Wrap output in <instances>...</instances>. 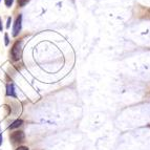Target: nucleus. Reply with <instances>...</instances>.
Returning a JSON list of instances; mask_svg holds the SVG:
<instances>
[{
    "instance_id": "nucleus-1",
    "label": "nucleus",
    "mask_w": 150,
    "mask_h": 150,
    "mask_svg": "<svg viewBox=\"0 0 150 150\" xmlns=\"http://www.w3.org/2000/svg\"><path fill=\"white\" fill-rule=\"evenodd\" d=\"M21 45H22V42H21V41H16L15 44L13 45L12 57L14 60H19V59L21 58V52H22Z\"/></svg>"
},
{
    "instance_id": "nucleus-2",
    "label": "nucleus",
    "mask_w": 150,
    "mask_h": 150,
    "mask_svg": "<svg viewBox=\"0 0 150 150\" xmlns=\"http://www.w3.org/2000/svg\"><path fill=\"white\" fill-rule=\"evenodd\" d=\"M21 26H22V16L19 15L16 19L15 23H14V28H13V36L14 37L19 35V33L21 30Z\"/></svg>"
},
{
    "instance_id": "nucleus-3",
    "label": "nucleus",
    "mask_w": 150,
    "mask_h": 150,
    "mask_svg": "<svg viewBox=\"0 0 150 150\" xmlns=\"http://www.w3.org/2000/svg\"><path fill=\"white\" fill-rule=\"evenodd\" d=\"M24 138H25V135L23 131H15V132H13L12 134H11V140L15 143L23 142Z\"/></svg>"
},
{
    "instance_id": "nucleus-4",
    "label": "nucleus",
    "mask_w": 150,
    "mask_h": 150,
    "mask_svg": "<svg viewBox=\"0 0 150 150\" xmlns=\"http://www.w3.org/2000/svg\"><path fill=\"white\" fill-rule=\"evenodd\" d=\"M6 95L11 96V97L16 98V93H15V88L13 84H8V87H6Z\"/></svg>"
},
{
    "instance_id": "nucleus-5",
    "label": "nucleus",
    "mask_w": 150,
    "mask_h": 150,
    "mask_svg": "<svg viewBox=\"0 0 150 150\" xmlns=\"http://www.w3.org/2000/svg\"><path fill=\"white\" fill-rule=\"evenodd\" d=\"M23 124V121L22 120H16L15 122L13 123L12 125H10V129H14V128H17L19 126H21Z\"/></svg>"
},
{
    "instance_id": "nucleus-6",
    "label": "nucleus",
    "mask_w": 150,
    "mask_h": 150,
    "mask_svg": "<svg viewBox=\"0 0 150 150\" xmlns=\"http://www.w3.org/2000/svg\"><path fill=\"white\" fill-rule=\"evenodd\" d=\"M28 1H30V0H18V4L20 5V6H24Z\"/></svg>"
},
{
    "instance_id": "nucleus-7",
    "label": "nucleus",
    "mask_w": 150,
    "mask_h": 150,
    "mask_svg": "<svg viewBox=\"0 0 150 150\" xmlns=\"http://www.w3.org/2000/svg\"><path fill=\"white\" fill-rule=\"evenodd\" d=\"M4 1H5V5H6L8 8H11L13 2H14V0H4Z\"/></svg>"
},
{
    "instance_id": "nucleus-8",
    "label": "nucleus",
    "mask_w": 150,
    "mask_h": 150,
    "mask_svg": "<svg viewBox=\"0 0 150 150\" xmlns=\"http://www.w3.org/2000/svg\"><path fill=\"white\" fill-rule=\"evenodd\" d=\"M17 150H28V148L26 146H20V147H18Z\"/></svg>"
},
{
    "instance_id": "nucleus-9",
    "label": "nucleus",
    "mask_w": 150,
    "mask_h": 150,
    "mask_svg": "<svg viewBox=\"0 0 150 150\" xmlns=\"http://www.w3.org/2000/svg\"><path fill=\"white\" fill-rule=\"evenodd\" d=\"M4 39H5V45H8V37L6 34H5V36H4Z\"/></svg>"
},
{
    "instance_id": "nucleus-10",
    "label": "nucleus",
    "mask_w": 150,
    "mask_h": 150,
    "mask_svg": "<svg viewBox=\"0 0 150 150\" xmlns=\"http://www.w3.org/2000/svg\"><path fill=\"white\" fill-rule=\"evenodd\" d=\"M10 23H11V18H8V25H6V26H8V28H10Z\"/></svg>"
},
{
    "instance_id": "nucleus-11",
    "label": "nucleus",
    "mask_w": 150,
    "mask_h": 150,
    "mask_svg": "<svg viewBox=\"0 0 150 150\" xmlns=\"http://www.w3.org/2000/svg\"><path fill=\"white\" fill-rule=\"evenodd\" d=\"M2 22H1V19H0V30H2Z\"/></svg>"
},
{
    "instance_id": "nucleus-12",
    "label": "nucleus",
    "mask_w": 150,
    "mask_h": 150,
    "mask_svg": "<svg viewBox=\"0 0 150 150\" xmlns=\"http://www.w3.org/2000/svg\"><path fill=\"white\" fill-rule=\"evenodd\" d=\"M1 144H2V135L0 134V146H1Z\"/></svg>"
}]
</instances>
